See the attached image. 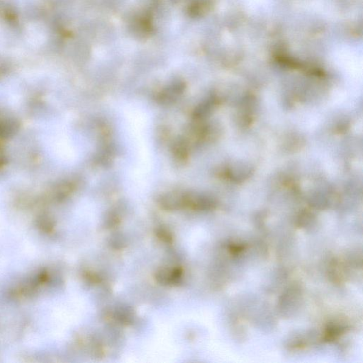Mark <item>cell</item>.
<instances>
[{
    "instance_id": "obj_1",
    "label": "cell",
    "mask_w": 363,
    "mask_h": 363,
    "mask_svg": "<svg viewBox=\"0 0 363 363\" xmlns=\"http://www.w3.org/2000/svg\"><path fill=\"white\" fill-rule=\"evenodd\" d=\"M185 86L183 84L177 83L167 87L160 92L158 95L159 102L161 104H171L177 100L183 93Z\"/></svg>"
},
{
    "instance_id": "obj_2",
    "label": "cell",
    "mask_w": 363,
    "mask_h": 363,
    "mask_svg": "<svg viewBox=\"0 0 363 363\" xmlns=\"http://www.w3.org/2000/svg\"><path fill=\"white\" fill-rule=\"evenodd\" d=\"M174 153L177 158L185 159L188 155V149L186 144L182 141L176 143L174 147Z\"/></svg>"
}]
</instances>
